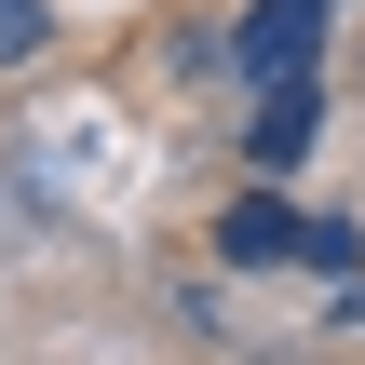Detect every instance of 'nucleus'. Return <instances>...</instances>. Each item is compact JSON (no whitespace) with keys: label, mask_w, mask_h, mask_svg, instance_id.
<instances>
[{"label":"nucleus","mask_w":365,"mask_h":365,"mask_svg":"<svg viewBox=\"0 0 365 365\" xmlns=\"http://www.w3.org/2000/svg\"><path fill=\"white\" fill-rule=\"evenodd\" d=\"M312 41H325V0H257V14L230 27V54H244L257 95H271V81H312Z\"/></svg>","instance_id":"nucleus-1"},{"label":"nucleus","mask_w":365,"mask_h":365,"mask_svg":"<svg viewBox=\"0 0 365 365\" xmlns=\"http://www.w3.org/2000/svg\"><path fill=\"white\" fill-rule=\"evenodd\" d=\"M312 122H325V95H312V81H271V95H257V122H244V163H257V176H284V163L312 149Z\"/></svg>","instance_id":"nucleus-2"},{"label":"nucleus","mask_w":365,"mask_h":365,"mask_svg":"<svg viewBox=\"0 0 365 365\" xmlns=\"http://www.w3.org/2000/svg\"><path fill=\"white\" fill-rule=\"evenodd\" d=\"M217 257H244V271H271V257H312V217H284L271 190H244V203L217 217Z\"/></svg>","instance_id":"nucleus-3"},{"label":"nucleus","mask_w":365,"mask_h":365,"mask_svg":"<svg viewBox=\"0 0 365 365\" xmlns=\"http://www.w3.org/2000/svg\"><path fill=\"white\" fill-rule=\"evenodd\" d=\"M41 54V0H0V68H27Z\"/></svg>","instance_id":"nucleus-4"}]
</instances>
